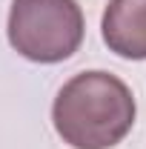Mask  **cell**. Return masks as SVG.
<instances>
[{
  "instance_id": "6da1fadb",
  "label": "cell",
  "mask_w": 146,
  "mask_h": 149,
  "mask_svg": "<svg viewBox=\"0 0 146 149\" xmlns=\"http://www.w3.org/2000/svg\"><path fill=\"white\" fill-rule=\"evenodd\" d=\"M135 95L109 72H80L63 83L52 106L57 135L72 149H112L135 126Z\"/></svg>"
},
{
  "instance_id": "7a4b0ae2",
  "label": "cell",
  "mask_w": 146,
  "mask_h": 149,
  "mask_svg": "<svg viewBox=\"0 0 146 149\" xmlns=\"http://www.w3.org/2000/svg\"><path fill=\"white\" fill-rule=\"evenodd\" d=\"M9 43L35 63H60L83 43V12L74 0H12Z\"/></svg>"
},
{
  "instance_id": "3957f363",
  "label": "cell",
  "mask_w": 146,
  "mask_h": 149,
  "mask_svg": "<svg viewBox=\"0 0 146 149\" xmlns=\"http://www.w3.org/2000/svg\"><path fill=\"white\" fill-rule=\"evenodd\" d=\"M100 35L117 57L146 60V0H109Z\"/></svg>"
}]
</instances>
